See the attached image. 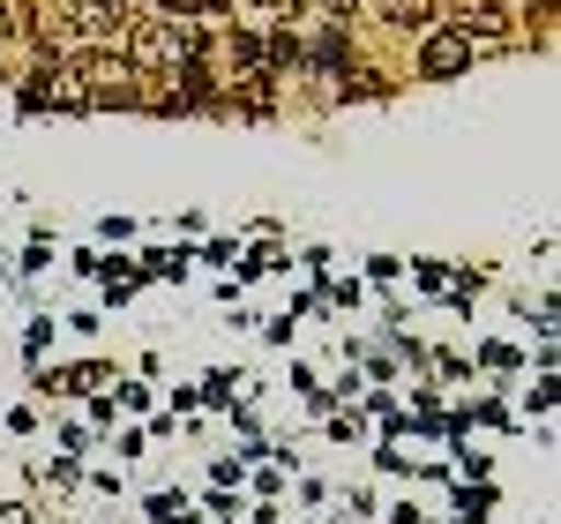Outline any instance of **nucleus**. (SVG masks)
I'll return each mask as SVG.
<instances>
[{"mask_svg":"<svg viewBox=\"0 0 561 524\" xmlns=\"http://www.w3.org/2000/svg\"><path fill=\"white\" fill-rule=\"evenodd\" d=\"M472 60H479V45L465 38L457 23H434L427 45H420V76H427V83H449V76H465Z\"/></svg>","mask_w":561,"mask_h":524,"instance_id":"f257e3e1","label":"nucleus"},{"mask_svg":"<svg viewBox=\"0 0 561 524\" xmlns=\"http://www.w3.org/2000/svg\"><path fill=\"white\" fill-rule=\"evenodd\" d=\"M457 15H465L457 31H465L472 45H510V15H502V0H457Z\"/></svg>","mask_w":561,"mask_h":524,"instance_id":"f03ea898","label":"nucleus"},{"mask_svg":"<svg viewBox=\"0 0 561 524\" xmlns=\"http://www.w3.org/2000/svg\"><path fill=\"white\" fill-rule=\"evenodd\" d=\"M307 68H322V76H345V83H352V38L337 31V23H322V38L307 45Z\"/></svg>","mask_w":561,"mask_h":524,"instance_id":"7ed1b4c3","label":"nucleus"},{"mask_svg":"<svg viewBox=\"0 0 561 524\" xmlns=\"http://www.w3.org/2000/svg\"><path fill=\"white\" fill-rule=\"evenodd\" d=\"M240 383H248L240 367H210V375H203V390H195V405H217V412H232V405H240Z\"/></svg>","mask_w":561,"mask_h":524,"instance_id":"20e7f679","label":"nucleus"},{"mask_svg":"<svg viewBox=\"0 0 561 524\" xmlns=\"http://www.w3.org/2000/svg\"><path fill=\"white\" fill-rule=\"evenodd\" d=\"M187 270H195V255H187V248H142V262H135V277H187Z\"/></svg>","mask_w":561,"mask_h":524,"instance_id":"39448f33","label":"nucleus"},{"mask_svg":"<svg viewBox=\"0 0 561 524\" xmlns=\"http://www.w3.org/2000/svg\"><path fill=\"white\" fill-rule=\"evenodd\" d=\"M382 8V23H397V31H427L434 23V0H375Z\"/></svg>","mask_w":561,"mask_h":524,"instance_id":"423d86ee","label":"nucleus"},{"mask_svg":"<svg viewBox=\"0 0 561 524\" xmlns=\"http://www.w3.org/2000/svg\"><path fill=\"white\" fill-rule=\"evenodd\" d=\"M457 517H465V524L494 517V487H486V480H465V487H457Z\"/></svg>","mask_w":561,"mask_h":524,"instance_id":"0eeeda50","label":"nucleus"},{"mask_svg":"<svg viewBox=\"0 0 561 524\" xmlns=\"http://www.w3.org/2000/svg\"><path fill=\"white\" fill-rule=\"evenodd\" d=\"M479 367H494V375H517L524 352H517V345H479Z\"/></svg>","mask_w":561,"mask_h":524,"instance_id":"6e6552de","label":"nucleus"},{"mask_svg":"<svg viewBox=\"0 0 561 524\" xmlns=\"http://www.w3.org/2000/svg\"><path fill=\"white\" fill-rule=\"evenodd\" d=\"M240 480H248V465H240V457H217V465H210V487H217V494H232Z\"/></svg>","mask_w":561,"mask_h":524,"instance_id":"1a4fd4ad","label":"nucleus"},{"mask_svg":"<svg viewBox=\"0 0 561 524\" xmlns=\"http://www.w3.org/2000/svg\"><path fill=\"white\" fill-rule=\"evenodd\" d=\"M404 277V262L397 255H367V285H397Z\"/></svg>","mask_w":561,"mask_h":524,"instance_id":"9d476101","label":"nucleus"},{"mask_svg":"<svg viewBox=\"0 0 561 524\" xmlns=\"http://www.w3.org/2000/svg\"><path fill=\"white\" fill-rule=\"evenodd\" d=\"M45 345H53V315H38V322L23 330V352H31V360H45Z\"/></svg>","mask_w":561,"mask_h":524,"instance_id":"9b49d317","label":"nucleus"},{"mask_svg":"<svg viewBox=\"0 0 561 524\" xmlns=\"http://www.w3.org/2000/svg\"><path fill=\"white\" fill-rule=\"evenodd\" d=\"M412 277H420L427 293H449V262H412Z\"/></svg>","mask_w":561,"mask_h":524,"instance_id":"f8f14e48","label":"nucleus"},{"mask_svg":"<svg viewBox=\"0 0 561 524\" xmlns=\"http://www.w3.org/2000/svg\"><path fill=\"white\" fill-rule=\"evenodd\" d=\"M457 465H465L472 480H486V472H494V465H486V449H472V442H457Z\"/></svg>","mask_w":561,"mask_h":524,"instance_id":"ddd939ff","label":"nucleus"},{"mask_svg":"<svg viewBox=\"0 0 561 524\" xmlns=\"http://www.w3.org/2000/svg\"><path fill=\"white\" fill-rule=\"evenodd\" d=\"M203 262H217V270H232V262H240V248H232V240H203Z\"/></svg>","mask_w":561,"mask_h":524,"instance_id":"4468645a","label":"nucleus"},{"mask_svg":"<svg viewBox=\"0 0 561 524\" xmlns=\"http://www.w3.org/2000/svg\"><path fill=\"white\" fill-rule=\"evenodd\" d=\"M359 293H367L359 277H337V285H330V307H359Z\"/></svg>","mask_w":561,"mask_h":524,"instance_id":"2eb2a0df","label":"nucleus"},{"mask_svg":"<svg viewBox=\"0 0 561 524\" xmlns=\"http://www.w3.org/2000/svg\"><path fill=\"white\" fill-rule=\"evenodd\" d=\"M142 449H150V435H142V428H128V435H121V465H135Z\"/></svg>","mask_w":561,"mask_h":524,"instance_id":"dca6fc26","label":"nucleus"},{"mask_svg":"<svg viewBox=\"0 0 561 524\" xmlns=\"http://www.w3.org/2000/svg\"><path fill=\"white\" fill-rule=\"evenodd\" d=\"M322 8H330V23L345 31V23H352V15H359V8H367V0H322Z\"/></svg>","mask_w":561,"mask_h":524,"instance_id":"f3484780","label":"nucleus"},{"mask_svg":"<svg viewBox=\"0 0 561 524\" xmlns=\"http://www.w3.org/2000/svg\"><path fill=\"white\" fill-rule=\"evenodd\" d=\"M0 524H38V517H31L23 502H0Z\"/></svg>","mask_w":561,"mask_h":524,"instance_id":"a211bd4d","label":"nucleus"},{"mask_svg":"<svg viewBox=\"0 0 561 524\" xmlns=\"http://www.w3.org/2000/svg\"><path fill=\"white\" fill-rule=\"evenodd\" d=\"M397 524H427V517H420V510H412V502H404V510H397Z\"/></svg>","mask_w":561,"mask_h":524,"instance_id":"6ab92c4d","label":"nucleus"},{"mask_svg":"<svg viewBox=\"0 0 561 524\" xmlns=\"http://www.w3.org/2000/svg\"><path fill=\"white\" fill-rule=\"evenodd\" d=\"M255 524H277V510H270V502H262V510H255Z\"/></svg>","mask_w":561,"mask_h":524,"instance_id":"aec40b11","label":"nucleus"},{"mask_svg":"<svg viewBox=\"0 0 561 524\" xmlns=\"http://www.w3.org/2000/svg\"><path fill=\"white\" fill-rule=\"evenodd\" d=\"M255 8H293V0H255Z\"/></svg>","mask_w":561,"mask_h":524,"instance_id":"412c9836","label":"nucleus"}]
</instances>
